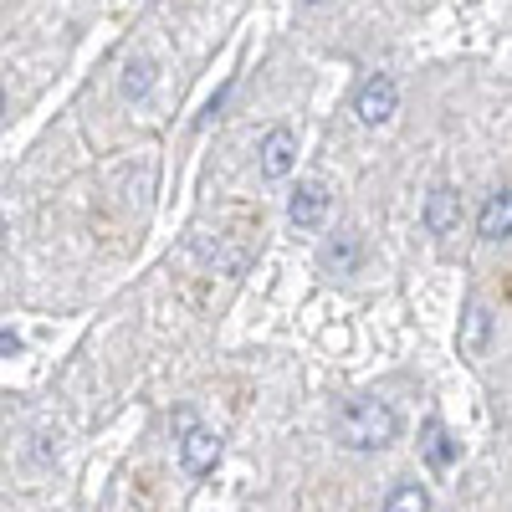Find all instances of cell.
I'll return each instance as SVG.
<instances>
[{"label":"cell","mask_w":512,"mask_h":512,"mask_svg":"<svg viewBox=\"0 0 512 512\" xmlns=\"http://www.w3.org/2000/svg\"><path fill=\"white\" fill-rule=\"evenodd\" d=\"M400 436V415L384 400H354L344 415H338V441L349 451H379Z\"/></svg>","instance_id":"cell-1"},{"label":"cell","mask_w":512,"mask_h":512,"mask_svg":"<svg viewBox=\"0 0 512 512\" xmlns=\"http://www.w3.org/2000/svg\"><path fill=\"white\" fill-rule=\"evenodd\" d=\"M395 108H400V88H395V77H369L364 88H359V98H354V113H359V123L364 128H379V123H390L395 118Z\"/></svg>","instance_id":"cell-2"},{"label":"cell","mask_w":512,"mask_h":512,"mask_svg":"<svg viewBox=\"0 0 512 512\" xmlns=\"http://www.w3.org/2000/svg\"><path fill=\"white\" fill-rule=\"evenodd\" d=\"M180 461H185L190 477L216 472V461H221V436H216V431H200V425L180 431Z\"/></svg>","instance_id":"cell-3"},{"label":"cell","mask_w":512,"mask_h":512,"mask_svg":"<svg viewBox=\"0 0 512 512\" xmlns=\"http://www.w3.org/2000/svg\"><path fill=\"white\" fill-rule=\"evenodd\" d=\"M256 154H262V175H267V180H287L292 164H297V139H292V128H272Z\"/></svg>","instance_id":"cell-4"},{"label":"cell","mask_w":512,"mask_h":512,"mask_svg":"<svg viewBox=\"0 0 512 512\" xmlns=\"http://www.w3.org/2000/svg\"><path fill=\"white\" fill-rule=\"evenodd\" d=\"M461 221V195L451 185H436L431 195H425V231L431 236H451Z\"/></svg>","instance_id":"cell-5"},{"label":"cell","mask_w":512,"mask_h":512,"mask_svg":"<svg viewBox=\"0 0 512 512\" xmlns=\"http://www.w3.org/2000/svg\"><path fill=\"white\" fill-rule=\"evenodd\" d=\"M287 216H292V226H303V231H313L323 216H328V190L318 185V180H308V185H297V195L287 200Z\"/></svg>","instance_id":"cell-6"},{"label":"cell","mask_w":512,"mask_h":512,"mask_svg":"<svg viewBox=\"0 0 512 512\" xmlns=\"http://www.w3.org/2000/svg\"><path fill=\"white\" fill-rule=\"evenodd\" d=\"M507 231H512V195H507V185H502V190H492L487 205H482V241H507Z\"/></svg>","instance_id":"cell-7"},{"label":"cell","mask_w":512,"mask_h":512,"mask_svg":"<svg viewBox=\"0 0 512 512\" xmlns=\"http://www.w3.org/2000/svg\"><path fill=\"white\" fill-rule=\"evenodd\" d=\"M420 451H425V461H431V472H446V466L456 461L451 431H446L441 420H425V431H420Z\"/></svg>","instance_id":"cell-8"},{"label":"cell","mask_w":512,"mask_h":512,"mask_svg":"<svg viewBox=\"0 0 512 512\" xmlns=\"http://www.w3.org/2000/svg\"><path fill=\"white\" fill-rule=\"evenodd\" d=\"M323 267L328 272H354L359 267V236H338L323 246Z\"/></svg>","instance_id":"cell-9"},{"label":"cell","mask_w":512,"mask_h":512,"mask_svg":"<svg viewBox=\"0 0 512 512\" xmlns=\"http://www.w3.org/2000/svg\"><path fill=\"white\" fill-rule=\"evenodd\" d=\"M384 512H431V492H425L420 482H405V487H395V492H390Z\"/></svg>","instance_id":"cell-10"},{"label":"cell","mask_w":512,"mask_h":512,"mask_svg":"<svg viewBox=\"0 0 512 512\" xmlns=\"http://www.w3.org/2000/svg\"><path fill=\"white\" fill-rule=\"evenodd\" d=\"M487 328H492L487 308H482V303H472V313H466V338H461V349H466V354H482V344H487Z\"/></svg>","instance_id":"cell-11"},{"label":"cell","mask_w":512,"mask_h":512,"mask_svg":"<svg viewBox=\"0 0 512 512\" xmlns=\"http://www.w3.org/2000/svg\"><path fill=\"white\" fill-rule=\"evenodd\" d=\"M149 82H154V62H149V57L128 62V67H123V98H144Z\"/></svg>","instance_id":"cell-12"},{"label":"cell","mask_w":512,"mask_h":512,"mask_svg":"<svg viewBox=\"0 0 512 512\" xmlns=\"http://www.w3.org/2000/svg\"><path fill=\"white\" fill-rule=\"evenodd\" d=\"M0 354H21V338L16 333H0Z\"/></svg>","instance_id":"cell-13"},{"label":"cell","mask_w":512,"mask_h":512,"mask_svg":"<svg viewBox=\"0 0 512 512\" xmlns=\"http://www.w3.org/2000/svg\"><path fill=\"white\" fill-rule=\"evenodd\" d=\"M0 118H6V93H0Z\"/></svg>","instance_id":"cell-14"},{"label":"cell","mask_w":512,"mask_h":512,"mask_svg":"<svg viewBox=\"0 0 512 512\" xmlns=\"http://www.w3.org/2000/svg\"><path fill=\"white\" fill-rule=\"evenodd\" d=\"M308 6H323V0H308Z\"/></svg>","instance_id":"cell-15"}]
</instances>
